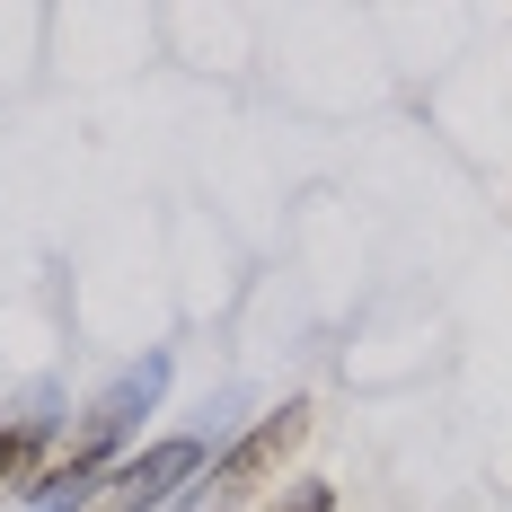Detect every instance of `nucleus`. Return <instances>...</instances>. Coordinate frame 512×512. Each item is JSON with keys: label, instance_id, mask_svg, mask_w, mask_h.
<instances>
[{"label": "nucleus", "instance_id": "nucleus-1", "mask_svg": "<svg viewBox=\"0 0 512 512\" xmlns=\"http://www.w3.org/2000/svg\"><path fill=\"white\" fill-rule=\"evenodd\" d=\"M301 442H309V398H283L274 415H256L248 433H239V442H230V451L212 460L204 495H195L186 512H239V504H256V495H265V486L283 477V460H292Z\"/></svg>", "mask_w": 512, "mask_h": 512}, {"label": "nucleus", "instance_id": "nucleus-2", "mask_svg": "<svg viewBox=\"0 0 512 512\" xmlns=\"http://www.w3.org/2000/svg\"><path fill=\"white\" fill-rule=\"evenodd\" d=\"M195 468H204V442H195V433H168L142 460L115 468L89 512H177V486H195Z\"/></svg>", "mask_w": 512, "mask_h": 512}, {"label": "nucleus", "instance_id": "nucleus-3", "mask_svg": "<svg viewBox=\"0 0 512 512\" xmlns=\"http://www.w3.org/2000/svg\"><path fill=\"white\" fill-rule=\"evenodd\" d=\"M45 442H53V415H9V424H0V495H27V486H36Z\"/></svg>", "mask_w": 512, "mask_h": 512}, {"label": "nucleus", "instance_id": "nucleus-4", "mask_svg": "<svg viewBox=\"0 0 512 512\" xmlns=\"http://www.w3.org/2000/svg\"><path fill=\"white\" fill-rule=\"evenodd\" d=\"M274 512H336V495L327 486H292V504H274Z\"/></svg>", "mask_w": 512, "mask_h": 512}]
</instances>
